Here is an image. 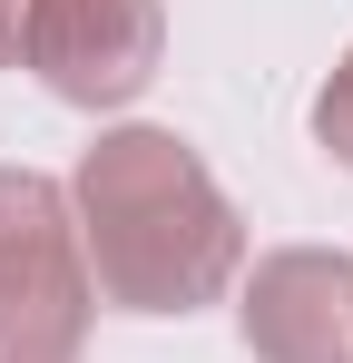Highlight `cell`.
<instances>
[{"mask_svg":"<svg viewBox=\"0 0 353 363\" xmlns=\"http://www.w3.org/2000/svg\"><path fill=\"white\" fill-rule=\"evenodd\" d=\"M314 147H324L334 167H353V50L324 69V89H314Z\"/></svg>","mask_w":353,"mask_h":363,"instance_id":"5","label":"cell"},{"mask_svg":"<svg viewBox=\"0 0 353 363\" xmlns=\"http://www.w3.org/2000/svg\"><path fill=\"white\" fill-rule=\"evenodd\" d=\"M30 10L40 0H0V69H20V50H30Z\"/></svg>","mask_w":353,"mask_h":363,"instance_id":"6","label":"cell"},{"mask_svg":"<svg viewBox=\"0 0 353 363\" xmlns=\"http://www.w3.org/2000/svg\"><path fill=\"white\" fill-rule=\"evenodd\" d=\"M99 324V285L79 255L69 186L0 167V363H79Z\"/></svg>","mask_w":353,"mask_h":363,"instance_id":"2","label":"cell"},{"mask_svg":"<svg viewBox=\"0 0 353 363\" xmlns=\"http://www.w3.org/2000/svg\"><path fill=\"white\" fill-rule=\"evenodd\" d=\"M69 216H79V255H89L99 304L138 314V324H186V314L226 304L235 275H245L235 196L157 118H118L79 147Z\"/></svg>","mask_w":353,"mask_h":363,"instance_id":"1","label":"cell"},{"mask_svg":"<svg viewBox=\"0 0 353 363\" xmlns=\"http://www.w3.org/2000/svg\"><path fill=\"white\" fill-rule=\"evenodd\" d=\"M235 334L255 363H353V255L265 245L235 275Z\"/></svg>","mask_w":353,"mask_h":363,"instance_id":"4","label":"cell"},{"mask_svg":"<svg viewBox=\"0 0 353 363\" xmlns=\"http://www.w3.org/2000/svg\"><path fill=\"white\" fill-rule=\"evenodd\" d=\"M20 69L59 108L108 118L128 99H147V79L167 69V0H40Z\"/></svg>","mask_w":353,"mask_h":363,"instance_id":"3","label":"cell"}]
</instances>
